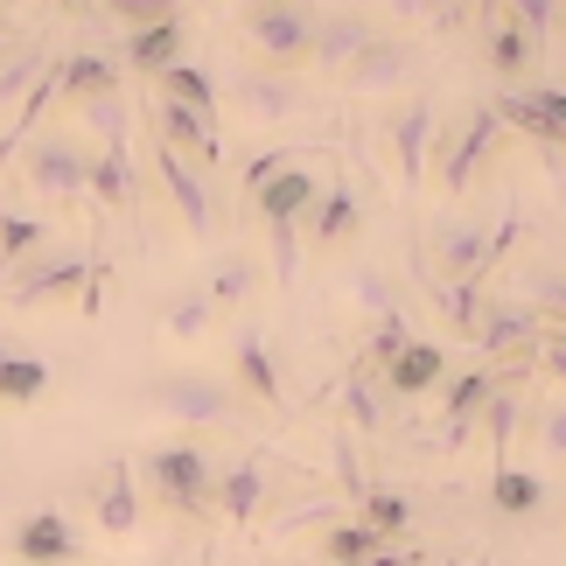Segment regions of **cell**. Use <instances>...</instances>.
Returning a JSON list of instances; mask_svg holds the SVG:
<instances>
[{
	"label": "cell",
	"mask_w": 566,
	"mask_h": 566,
	"mask_svg": "<svg viewBox=\"0 0 566 566\" xmlns=\"http://www.w3.org/2000/svg\"><path fill=\"white\" fill-rule=\"evenodd\" d=\"M147 483H155V496L176 517H196V511H210V483H217V462L196 441H161L155 454H147Z\"/></svg>",
	"instance_id": "6da1fadb"
},
{
	"label": "cell",
	"mask_w": 566,
	"mask_h": 566,
	"mask_svg": "<svg viewBox=\"0 0 566 566\" xmlns=\"http://www.w3.org/2000/svg\"><path fill=\"white\" fill-rule=\"evenodd\" d=\"M21 176H29V189L42 203H77L84 182H92V155L71 134H35L21 147Z\"/></svg>",
	"instance_id": "7a4b0ae2"
},
{
	"label": "cell",
	"mask_w": 566,
	"mask_h": 566,
	"mask_svg": "<svg viewBox=\"0 0 566 566\" xmlns=\"http://www.w3.org/2000/svg\"><path fill=\"white\" fill-rule=\"evenodd\" d=\"M147 406L176 427H217V420H231V385L210 371H161L147 385Z\"/></svg>",
	"instance_id": "3957f363"
},
{
	"label": "cell",
	"mask_w": 566,
	"mask_h": 566,
	"mask_svg": "<svg viewBox=\"0 0 566 566\" xmlns=\"http://www.w3.org/2000/svg\"><path fill=\"white\" fill-rule=\"evenodd\" d=\"M245 35H252V50L273 63V77H280V71H301V63H308V50H315V14L294 8V0H266V8L245 14Z\"/></svg>",
	"instance_id": "277c9868"
},
{
	"label": "cell",
	"mask_w": 566,
	"mask_h": 566,
	"mask_svg": "<svg viewBox=\"0 0 566 566\" xmlns=\"http://www.w3.org/2000/svg\"><path fill=\"white\" fill-rule=\"evenodd\" d=\"M92 266H98V259H84V252L29 259V266H14V273H8V294H14V308H50V301H77L84 287H92Z\"/></svg>",
	"instance_id": "5b68a950"
},
{
	"label": "cell",
	"mask_w": 566,
	"mask_h": 566,
	"mask_svg": "<svg viewBox=\"0 0 566 566\" xmlns=\"http://www.w3.org/2000/svg\"><path fill=\"white\" fill-rule=\"evenodd\" d=\"M8 553L21 559V566H77V532H71V517L63 511H29L14 525V538H8Z\"/></svg>",
	"instance_id": "8992f818"
},
{
	"label": "cell",
	"mask_w": 566,
	"mask_h": 566,
	"mask_svg": "<svg viewBox=\"0 0 566 566\" xmlns=\"http://www.w3.org/2000/svg\"><path fill=\"white\" fill-rule=\"evenodd\" d=\"M385 140H391V161H399L406 189H420L427 182V147H433V98H406L399 113H391Z\"/></svg>",
	"instance_id": "52a82bcc"
},
{
	"label": "cell",
	"mask_w": 566,
	"mask_h": 566,
	"mask_svg": "<svg viewBox=\"0 0 566 566\" xmlns=\"http://www.w3.org/2000/svg\"><path fill=\"white\" fill-rule=\"evenodd\" d=\"M371 42H378V29L364 14H315V50H308V63H315V71H329V77H343L364 50H371Z\"/></svg>",
	"instance_id": "ba28073f"
},
{
	"label": "cell",
	"mask_w": 566,
	"mask_h": 566,
	"mask_svg": "<svg viewBox=\"0 0 566 566\" xmlns=\"http://www.w3.org/2000/svg\"><path fill=\"white\" fill-rule=\"evenodd\" d=\"M252 203H259V217H266V224H301V217H308V210L322 203V182H315V168H308V155L280 168V176H273L266 189L252 196Z\"/></svg>",
	"instance_id": "9c48e42d"
},
{
	"label": "cell",
	"mask_w": 566,
	"mask_h": 566,
	"mask_svg": "<svg viewBox=\"0 0 566 566\" xmlns=\"http://www.w3.org/2000/svg\"><path fill=\"white\" fill-rule=\"evenodd\" d=\"M155 168H161V182H168V196H176V210H182V224H189V238H210L217 231V203H210V189H203V176L176 155V147H161L155 140Z\"/></svg>",
	"instance_id": "30bf717a"
},
{
	"label": "cell",
	"mask_w": 566,
	"mask_h": 566,
	"mask_svg": "<svg viewBox=\"0 0 566 566\" xmlns=\"http://www.w3.org/2000/svg\"><path fill=\"white\" fill-rule=\"evenodd\" d=\"M231 98H238V113H252L259 126H273V119H294L301 105H308L294 77H273V71H238Z\"/></svg>",
	"instance_id": "8fae6325"
},
{
	"label": "cell",
	"mask_w": 566,
	"mask_h": 566,
	"mask_svg": "<svg viewBox=\"0 0 566 566\" xmlns=\"http://www.w3.org/2000/svg\"><path fill=\"white\" fill-rule=\"evenodd\" d=\"M92 517H98V532H113V538H134V525H140V490H134V469L119 462H105V475H98V490H92Z\"/></svg>",
	"instance_id": "7c38bea8"
},
{
	"label": "cell",
	"mask_w": 566,
	"mask_h": 566,
	"mask_svg": "<svg viewBox=\"0 0 566 566\" xmlns=\"http://www.w3.org/2000/svg\"><path fill=\"white\" fill-rule=\"evenodd\" d=\"M259 504H266V469H259V462H231V469H217V483H210V511L224 517V525H252Z\"/></svg>",
	"instance_id": "4fadbf2b"
},
{
	"label": "cell",
	"mask_w": 566,
	"mask_h": 566,
	"mask_svg": "<svg viewBox=\"0 0 566 566\" xmlns=\"http://www.w3.org/2000/svg\"><path fill=\"white\" fill-rule=\"evenodd\" d=\"M50 77H56V98H105V92H119V63L113 56H98V50H71V56H56L50 63Z\"/></svg>",
	"instance_id": "5bb4252c"
},
{
	"label": "cell",
	"mask_w": 566,
	"mask_h": 566,
	"mask_svg": "<svg viewBox=\"0 0 566 566\" xmlns=\"http://www.w3.org/2000/svg\"><path fill=\"white\" fill-rule=\"evenodd\" d=\"M406 71H412V42L378 35L371 50H364V56L350 63V71H343V84H350V92H399Z\"/></svg>",
	"instance_id": "9a60e30c"
},
{
	"label": "cell",
	"mask_w": 566,
	"mask_h": 566,
	"mask_svg": "<svg viewBox=\"0 0 566 566\" xmlns=\"http://www.w3.org/2000/svg\"><path fill=\"white\" fill-rule=\"evenodd\" d=\"M378 378H385V391H399V399H420V391H433V385L448 378V350H441V343H420V336H412Z\"/></svg>",
	"instance_id": "2e32d148"
},
{
	"label": "cell",
	"mask_w": 566,
	"mask_h": 566,
	"mask_svg": "<svg viewBox=\"0 0 566 566\" xmlns=\"http://www.w3.org/2000/svg\"><path fill=\"white\" fill-rule=\"evenodd\" d=\"M496 134H504V126H496V113H490V105H475L469 134L454 140V147H448V161H441V189H454V196H462V189H469V176L483 168V155L496 147Z\"/></svg>",
	"instance_id": "e0dca14e"
},
{
	"label": "cell",
	"mask_w": 566,
	"mask_h": 566,
	"mask_svg": "<svg viewBox=\"0 0 566 566\" xmlns=\"http://www.w3.org/2000/svg\"><path fill=\"white\" fill-rule=\"evenodd\" d=\"M176 63H182V14H168V21H155V29H140V35H126V71L168 77Z\"/></svg>",
	"instance_id": "ac0fdd59"
},
{
	"label": "cell",
	"mask_w": 566,
	"mask_h": 566,
	"mask_svg": "<svg viewBox=\"0 0 566 566\" xmlns=\"http://www.w3.org/2000/svg\"><path fill=\"white\" fill-rule=\"evenodd\" d=\"M155 126H161V147H189L196 161H217V119H203V113H189V105H176V98H161L155 105Z\"/></svg>",
	"instance_id": "d6986e66"
},
{
	"label": "cell",
	"mask_w": 566,
	"mask_h": 566,
	"mask_svg": "<svg viewBox=\"0 0 566 566\" xmlns=\"http://www.w3.org/2000/svg\"><path fill=\"white\" fill-rule=\"evenodd\" d=\"M231 364H238V385H245L259 406H280V371H273L266 336H259V329H238L231 336Z\"/></svg>",
	"instance_id": "ffe728a7"
},
{
	"label": "cell",
	"mask_w": 566,
	"mask_h": 566,
	"mask_svg": "<svg viewBox=\"0 0 566 566\" xmlns=\"http://www.w3.org/2000/svg\"><path fill=\"white\" fill-rule=\"evenodd\" d=\"M490 391H496L490 371H469V378H454V385H448V427H441V441H448V448H469V433H475V420H483Z\"/></svg>",
	"instance_id": "44dd1931"
},
{
	"label": "cell",
	"mask_w": 566,
	"mask_h": 566,
	"mask_svg": "<svg viewBox=\"0 0 566 566\" xmlns=\"http://www.w3.org/2000/svg\"><path fill=\"white\" fill-rule=\"evenodd\" d=\"M483 252H490V231H475V224H441V238H433V259H441L448 287L454 280H483Z\"/></svg>",
	"instance_id": "7402d4cb"
},
{
	"label": "cell",
	"mask_w": 566,
	"mask_h": 566,
	"mask_svg": "<svg viewBox=\"0 0 566 566\" xmlns=\"http://www.w3.org/2000/svg\"><path fill=\"white\" fill-rule=\"evenodd\" d=\"M42 391H50V364L29 357V350H8L0 343V406H14V412H29Z\"/></svg>",
	"instance_id": "603a6c76"
},
{
	"label": "cell",
	"mask_w": 566,
	"mask_h": 566,
	"mask_svg": "<svg viewBox=\"0 0 566 566\" xmlns=\"http://www.w3.org/2000/svg\"><path fill=\"white\" fill-rule=\"evenodd\" d=\"M84 196H98L105 210H134V155H126V147H98Z\"/></svg>",
	"instance_id": "cb8c5ba5"
},
{
	"label": "cell",
	"mask_w": 566,
	"mask_h": 566,
	"mask_svg": "<svg viewBox=\"0 0 566 566\" xmlns=\"http://www.w3.org/2000/svg\"><path fill=\"white\" fill-rule=\"evenodd\" d=\"M475 343H483V357L525 350V343H538V315H532V308H517V301H504V308H490V315H483Z\"/></svg>",
	"instance_id": "d4e9b609"
},
{
	"label": "cell",
	"mask_w": 566,
	"mask_h": 566,
	"mask_svg": "<svg viewBox=\"0 0 566 566\" xmlns=\"http://www.w3.org/2000/svg\"><path fill=\"white\" fill-rule=\"evenodd\" d=\"M252 287H259V273H252V259H245V252H217V259H210V273H203L210 308H245Z\"/></svg>",
	"instance_id": "484cf974"
},
{
	"label": "cell",
	"mask_w": 566,
	"mask_h": 566,
	"mask_svg": "<svg viewBox=\"0 0 566 566\" xmlns=\"http://www.w3.org/2000/svg\"><path fill=\"white\" fill-rule=\"evenodd\" d=\"M357 217H364V203H357L350 176L322 182V203H315V245H343V231H357Z\"/></svg>",
	"instance_id": "4316f807"
},
{
	"label": "cell",
	"mask_w": 566,
	"mask_h": 566,
	"mask_svg": "<svg viewBox=\"0 0 566 566\" xmlns=\"http://www.w3.org/2000/svg\"><path fill=\"white\" fill-rule=\"evenodd\" d=\"M490 113H496V126H517V134H532V140H546V147H559V140H566L559 126L546 119V105H538V92H532V84H517V92H504V98L490 105Z\"/></svg>",
	"instance_id": "83f0119b"
},
{
	"label": "cell",
	"mask_w": 566,
	"mask_h": 566,
	"mask_svg": "<svg viewBox=\"0 0 566 566\" xmlns=\"http://www.w3.org/2000/svg\"><path fill=\"white\" fill-rule=\"evenodd\" d=\"M385 546H391V538H385V532H371L364 517H343V525H329V538H322L329 566H371Z\"/></svg>",
	"instance_id": "f1b7e54d"
},
{
	"label": "cell",
	"mask_w": 566,
	"mask_h": 566,
	"mask_svg": "<svg viewBox=\"0 0 566 566\" xmlns=\"http://www.w3.org/2000/svg\"><path fill=\"white\" fill-rule=\"evenodd\" d=\"M210 322H217L210 294H203V287H182V294L161 308V336H168V343H203V336H210Z\"/></svg>",
	"instance_id": "f546056e"
},
{
	"label": "cell",
	"mask_w": 566,
	"mask_h": 566,
	"mask_svg": "<svg viewBox=\"0 0 566 566\" xmlns=\"http://www.w3.org/2000/svg\"><path fill=\"white\" fill-rule=\"evenodd\" d=\"M490 496L504 517H525L546 504V483H538V469H490Z\"/></svg>",
	"instance_id": "4dcf8cb0"
},
{
	"label": "cell",
	"mask_w": 566,
	"mask_h": 566,
	"mask_svg": "<svg viewBox=\"0 0 566 566\" xmlns=\"http://www.w3.org/2000/svg\"><path fill=\"white\" fill-rule=\"evenodd\" d=\"M42 238H50V224H42V217H14V210H0V280H8L14 266H29Z\"/></svg>",
	"instance_id": "1f68e13d"
},
{
	"label": "cell",
	"mask_w": 566,
	"mask_h": 566,
	"mask_svg": "<svg viewBox=\"0 0 566 566\" xmlns=\"http://www.w3.org/2000/svg\"><path fill=\"white\" fill-rule=\"evenodd\" d=\"M532 50H538V42L517 29V21L496 14V29H490V63H496V77H511V92H517V77L532 71Z\"/></svg>",
	"instance_id": "d6a6232c"
},
{
	"label": "cell",
	"mask_w": 566,
	"mask_h": 566,
	"mask_svg": "<svg viewBox=\"0 0 566 566\" xmlns=\"http://www.w3.org/2000/svg\"><path fill=\"white\" fill-rule=\"evenodd\" d=\"M343 294H350V308H364L371 322H378V315H399V294H391V280H385L378 266H364V259L343 273Z\"/></svg>",
	"instance_id": "836d02e7"
},
{
	"label": "cell",
	"mask_w": 566,
	"mask_h": 566,
	"mask_svg": "<svg viewBox=\"0 0 566 566\" xmlns=\"http://www.w3.org/2000/svg\"><path fill=\"white\" fill-rule=\"evenodd\" d=\"M161 98H176V105H189V113H203V119H217V84H210V71H196L189 56H182L176 71L161 77Z\"/></svg>",
	"instance_id": "e575fe53"
},
{
	"label": "cell",
	"mask_w": 566,
	"mask_h": 566,
	"mask_svg": "<svg viewBox=\"0 0 566 566\" xmlns=\"http://www.w3.org/2000/svg\"><path fill=\"white\" fill-rule=\"evenodd\" d=\"M357 517H364V525H371V532L399 538V532L412 525V504H406L399 490H364V496H357Z\"/></svg>",
	"instance_id": "d590c367"
},
{
	"label": "cell",
	"mask_w": 566,
	"mask_h": 566,
	"mask_svg": "<svg viewBox=\"0 0 566 566\" xmlns=\"http://www.w3.org/2000/svg\"><path fill=\"white\" fill-rule=\"evenodd\" d=\"M441 315H448V329L475 336L483 329V280H454V287H441Z\"/></svg>",
	"instance_id": "8d00e7d4"
},
{
	"label": "cell",
	"mask_w": 566,
	"mask_h": 566,
	"mask_svg": "<svg viewBox=\"0 0 566 566\" xmlns=\"http://www.w3.org/2000/svg\"><path fill=\"white\" fill-rule=\"evenodd\" d=\"M483 427H490V462L511 469V427H517V391H490L483 406Z\"/></svg>",
	"instance_id": "74e56055"
},
{
	"label": "cell",
	"mask_w": 566,
	"mask_h": 566,
	"mask_svg": "<svg viewBox=\"0 0 566 566\" xmlns=\"http://www.w3.org/2000/svg\"><path fill=\"white\" fill-rule=\"evenodd\" d=\"M77 113H84V126L98 134V147H126V105H119V92H105V98H84Z\"/></svg>",
	"instance_id": "f35d334b"
},
{
	"label": "cell",
	"mask_w": 566,
	"mask_h": 566,
	"mask_svg": "<svg viewBox=\"0 0 566 566\" xmlns=\"http://www.w3.org/2000/svg\"><path fill=\"white\" fill-rule=\"evenodd\" d=\"M406 343H412V336H406V315H378V322H371V343H364V364H371V371H385V364L399 357Z\"/></svg>",
	"instance_id": "ab89813d"
},
{
	"label": "cell",
	"mask_w": 566,
	"mask_h": 566,
	"mask_svg": "<svg viewBox=\"0 0 566 566\" xmlns=\"http://www.w3.org/2000/svg\"><path fill=\"white\" fill-rule=\"evenodd\" d=\"M42 71H50V56H42V50H29V56H14L8 71H0V105H14V98H21V92H29V84L42 77Z\"/></svg>",
	"instance_id": "60d3db41"
},
{
	"label": "cell",
	"mask_w": 566,
	"mask_h": 566,
	"mask_svg": "<svg viewBox=\"0 0 566 566\" xmlns=\"http://www.w3.org/2000/svg\"><path fill=\"white\" fill-rule=\"evenodd\" d=\"M504 21H517V29H525L532 42H546V35H553V21H559V8H553V0H511Z\"/></svg>",
	"instance_id": "b9f144b4"
},
{
	"label": "cell",
	"mask_w": 566,
	"mask_h": 566,
	"mask_svg": "<svg viewBox=\"0 0 566 566\" xmlns=\"http://www.w3.org/2000/svg\"><path fill=\"white\" fill-rule=\"evenodd\" d=\"M343 406H350V420L371 433V427H385V412H378V385L371 378H350V391H343Z\"/></svg>",
	"instance_id": "7bdbcfd3"
},
{
	"label": "cell",
	"mask_w": 566,
	"mask_h": 566,
	"mask_svg": "<svg viewBox=\"0 0 566 566\" xmlns=\"http://www.w3.org/2000/svg\"><path fill=\"white\" fill-rule=\"evenodd\" d=\"M266 238H273V280H280V287H294V266H301L294 224H266Z\"/></svg>",
	"instance_id": "ee69618b"
},
{
	"label": "cell",
	"mask_w": 566,
	"mask_h": 566,
	"mask_svg": "<svg viewBox=\"0 0 566 566\" xmlns=\"http://www.w3.org/2000/svg\"><path fill=\"white\" fill-rule=\"evenodd\" d=\"M538 448H546V462H566V399L538 412Z\"/></svg>",
	"instance_id": "f6af8a7d"
},
{
	"label": "cell",
	"mask_w": 566,
	"mask_h": 566,
	"mask_svg": "<svg viewBox=\"0 0 566 566\" xmlns=\"http://www.w3.org/2000/svg\"><path fill=\"white\" fill-rule=\"evenodd\" d=\"M532 92H538V105H546V119L566 134V92H559V84H532Z\"/></svg>",
	"instance_id": "bcb514c9"
},
{
	"label": "cell",
	"mask_w": 566,
	"mask_h": 566,
	"mask_svg": "<svg viewBox=\"0 0 566 566\" xmlns=\"http://www.w3.org/2000/svg\"><path fill=\"white\" fill-rule=\"evenodd\" d=\"M546 371H553V378H566V343H546Z\"/></svg>",
	"instance_id": "7dc6e473"
},
{
	"label": "cell",
	"mask_w": 566,
	"mask_h": 566,
	"mask_svg": "<svg viewBox=\"0 0 566 566\" xmlns=\"http://www.w3.org/2000/svg\"><path fill=\"white\" fill-rule=\"evenodd\" d=\"M0 50H8V29H0Z\"/></svg>",
	"instance_id": "c3c4849f"
},
{
	"label": "cell",
	"mask_w": 566,
	"mask_h": 566,
	"mask_svg": "<svg viewBox=\"0 0 566 566\" xmlns=\"http://www.w3.org/2000/svg\"><path fill=\"white\" fill-rule=\"evenodd\" d=\"M559 343H566V322H559Z\"/></svg>",
	"instance_id": "681fc988"
}]
</instances>
